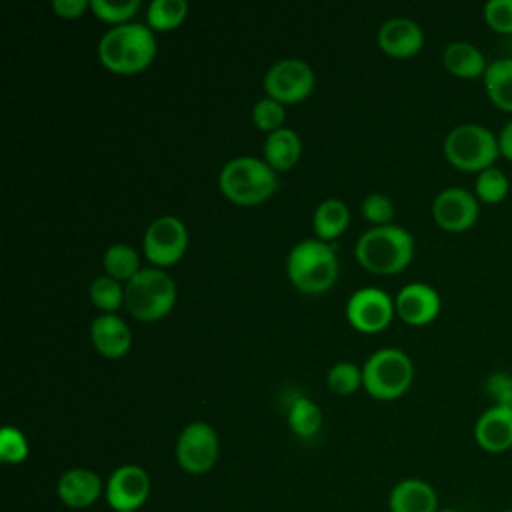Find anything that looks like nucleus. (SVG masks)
I'll return each mask as SVG.
<instances>
[{
    "mask_svg": "<svg viewBox=\"0 0 512 512\" xmlns=\"http://www.w3.org/2000/svg\"><path fill=\"white\" fill-rule=\"evenodd\" d=\"M156 56V36L148 24L126 22L112 26L98 42L100 62L118 74H134L150 66Z\"/></svg>",
    "mask_w": 512,
    "mask_h": 512,
    "instance_id": "1",
    "label": "nucleus"
},
{
    "mask_svg": "<svg viewBox=\"0 0 512 512\" xmlns=\"http://www.w3.org/2000/svg\"><path fill=\"white\" fill-rule=\"evenodd\" d=\"M358 262L374 274H396L414 256L412 234L396 224L372 226L360 234L354 246Z\"/></svg>",
    "mask_w": 512,
    "mask_h": 512,
    "instance_id": "2",
    "label": "nucleus"
},
{
    "mask_svg": "<svg viewBox=\"0 0 512 512\" xmlns=\"http://www.w3.org/2000/svg\"><path fill=\"white\" fill-rule=\"evenodd\" d=\"M286 272L300 292L322 294L330 290L338 278V258L328 242L304 238L288 252Z\"/></svg>",
    "mask_w": 512,
    "mask_h": 512,
    "instance_id": "3",
    "label": "nucleus"
},
{
    "mask_svg": "<svg viewBox=\"0 0 512 512\" xmlns=\"http://www.w3.org/2000/svg\"><path fill=\"white\" fill-rule=\"evenodd\" d=\"M220 192L242 206L260 204L278 188L276 170L262 158L236 156L230 158L218 174Z\"/></svg>",
    "mask_w": 512,
    "mask_h": 512,
    "instance_id": "4",
    "label": "nucleus"
},
{
    "mask_svg": "<svg viewBox=\"0 0 512 512\" xmlns=\"http://www.w3.org/2000/svg\"><path fill=\"white\" fill-rule=\"evenodd\" d=\"M176 302V284L168 272L158 266L142 268L124 286L126 310L142 322L164 318Z\"/></svg>",
    "mask_w": 512,
    "mask_h": 512,
    "instance_id": "5",
    "label": "nucleus"
},
{
    "mask_svg": "<svg viewBox=\"0 0 512 512\" xmlns=\"http://www.w3.org/2000/svg\"><path fill=\"white\" fill-rule=\"evenodd\" d=\"M414 378L410 356L400 348H378L362 366V386L376 400L402 396Z\"/></svg>",
    "mask_w": 512,
    "mask_h": 512,
    "instance_id": "6",
    "label": "nucleus"
},
{
    "mask_svg": "<svg viewBox=\"0 0 512 512\" xmlns=\"http://www.w3.org/2000/svg\"><path fill=\"white\" fill-rule=\"evenodd\" d=\"M446 160L464 172H482L500 156L498 136L482 124L466 122L454 126L442 144Z\"/></svg>",
    "mask_w": 512,
    "mask_h": 512,
    "instance_id": "7",
    "label": "nucleus"
},
{
    "mask_svg": "<svg viewBox=\"0 0 512 512\" xmlns=\"http://www.w3.org/2000/svg\"><path fill=\"white\" fill-rule=\"evenodd\" d=\"M314 82L312 66L300 58H280L270 64L264 74L266 96L282 104H294L308 98Z\"/></svg>",
    "mask_w": 512,
    "mask_h": 512,
    "instance_id": "8",
    "label": "nucleus"
},
{
    "mask_svg": "<svg viewBox=\"0 0 512 512\" xmlns=\"http://www.w3.org/2000/svg\"><path fill=\"white\" fill-rule=\"evenodd\" d=\"M218 434L206 422H190L176 440V462L188 474H206L218 460Z\"/></svg>",
    "mask_w": 512,
    "mask_h": 512,
    "instance_id": "9",
    "label": "nucleus"
},
{
    "mask_svg": "<svg viewBox=\"0 0 512 512\" xmlns=\"http://www.w3.org/2000/svg\"><path fill=\"white\" fill-rule=\"evenodd\" d=\"M188 246V230L176 216L164 214L154 218L144 230V256L158 268L178 262Z\"/></svg>",
    "mask_w": 512,
    "mask_h": 512,
    "instance_id": "10",
    "label": "nucleus"
},
{
    "mask_svg": "<svg viewBox=\"0 0 512 512\" xmlns=\"http://www.w3.org/2000/svg\"><path fill=\"white\" fill-rule=\"evenodd\" d=\"M104 496L114 512H138L150 496V476L138 464H122L108 476Z\"/></svg>",
    "mask_w": 512,
    "mask_h": 512,
    "instance_id": "11",
    "label": "nucleus"
},
{
    "mask_svg": "<svg viewBox=\"0 0 512 512\" xmlns=\"http://www.w3.org/2000/svg\"><path fill=\"white\" fill-rule=\"evenodd\" d=\"M394 312V300L376 286L354 290L346 302V318L360 332H378L386 328Z\"/></svg>",
    "mask_w": 512,
    "mask_h": 512,
    "instance_id": "12",
    "label": "nucleus"
},
{
    "mask_svg": "<svg viewBox=\"0 0 512 512\" xmlns=\"http://www.w3.org/2000/svg\"><path fill=\"white\" fill-rule=\"evenodd\" d=\"M478 214V198L462 186H448L432 200V218L448 232L470 230L476 224Z\"/></svg>",
    "mask_w": 512,
    "mask_h": 512,
    "instance_id": "13",
    "label": "nucleus"
},
{
    "mask_svg": "<svg viewBox=\"0 0 512 512\" xmlns=\"http://www.w3.org/2000/svg\"><path fill=\"white\" fill-rule=\"evenodd\" d=\"M440 294L426 282H410L394 298V310L410 326L430 324L440 312Z\"/></svg>",
    "mask_w": 512,
    "mask_h": 512,
    "instance_id": "14",
    "label": "nucleus"
},
{
    "mask_svg": "<svg viewBox=\"0 0 512 512\" xmlns=\"http://www.w3.org/2000/svg\"><path fill=\"white\" fill-rule=\"evenodd\" d=\"M376 40L382 52L394 58H408L422 48L424 32L416 20L408 16H392L378 28Z\"/></svg>",
    "mask_w": 512,
    "mask_h": 512,
    "instance_id": "15",
    "label": "nucleus"
},
{
    "mask_svg": "<svg viewBox=\"0 0 512 512\" xmlns=\"http://www.w3.org/2000/svg\"><path fill=\"white\" fill-rule=\"evenodd\" d=\"M474 440L488 454H502L512 448V408L490 406L474 424Z\"/></svg>",
    "mask_w": 512,
    "mask_h": 512,
    "instance_id": "16",
    "label": "nucleus"
},
{
    "mask_svg": "<svg viewBox=\"0 0 512 512\" xmlns=\"http://www.w3.org/2000/svg\"><path fill=\"white\" fill-rule=\"evenodd\" d=\"M102 492L104 486L100 476L88 468H70L58 478L56 484L58 500L72 510L92 506Z\"/></svg>",
    "mask_w": 512,
    "mask_h": 512,
    "instance_id": "17",
    "label": "nucleus"
},
{
    "mask_svg": "<svg viewBox=\"0 0 512 512\" xmlns=\"http://www.w3.org/2000/svg\"><path fill=\"white\" fill-rule=\"evenodd\" d=\"M90 340L106 358H122L132 346L128 324L116 314H100L90 324Z\"/></svg>",
    "mask_w": 512,
    "mask_h": 512,
    "instance_id": "18",
    "label": "nucleus"
},
{
    "mask_svg": "<svg viewBox=\"0 0 512 512\" xmlns=\"http://www.w3.org/2000/svg\"><path fill=\"white\" fill-rule=\"evenodd\" d=\"M390 512H438V494L426 480L404 478L388 496Z\"/></svg>",
    "mask_w": 512,
    "mask_h": 512,
    "instance_id": "19",
    "label": "nucleus"
},
{
    "mask_svg": "<svg viewBox=\"0 0 512 512\" xmlns=\"http://www.w3.org/2000/svg\"><path fill=\"white\" fill-rule=\"evenodd\" d=\"M442 64L450 74L466 80L484 76L488 68V62L482 50L466 40L450 42L442 52Z\"/></svg>",
    "mask_w": 512,
    "mask_h": 512,
    "instance_id": "20",
    "label": "nucleus"
},
{
    "mask_svg": "<svg viewBox=\"0 0 512 512\" xmlns=\"http://www.w3.org/2000/svg\"><path fill=\"white\" fill-rule=\"evenodd\" d=\"M302 154V140L296 130L292 128H278L270 132L264 140V160L274 170H288L292 168Z\"/></svg>",
    "mask_w": 512,
    "mask_h": 512,
    "instance_id": "21",
    "label": "nucleus"
},
{
    "mask_svg": "<svg viewBox=\"0 0 512 512\" xmlns=\"http://www.w3.org/2000/svg\"><path fill=\"white\" fill-rule=\"evenodd\" d=\"M488 100L504 110L512 112V58L492 60L482 76Z\"/></svg>",
    "mask_w": 512,
    "mask_h": 512,
    "instance_id": "22",
    "label": "nucleus"
},
{
    "mask_svg": "<svg viewBox=\"0 0 512 512\" xmlns=\"http://www.w3.org/2000/svg\"><path fill=\"white\" fill-rule=\"evenodd\" d=\"M350 222V210L348 206L338 198H326L322 200L312 216L314 232L320 240H332L340 236Z\"/></svg>",
    "mask_w": 512,
    "mask_h": 512,
    "instance_id": "23",
    "label": "nucleus"
},
{
    "mask_svg": "<svg viewBox=\"0 0 512 512\" xmlns=\"http://www.w3.org/2000/svg\"><path fill=\"white\" fill-rule=\"evenodd\" d=\"M102 262H104V270L108 276H112L116 280H126V282L142 270L138 252L124 242L110 244L102 256Z\"/></svg>",
    "mask_w": 512,
    "mask_h": 512,
    "instance_id": "24",
    "label": "nucleus"
},
{
    "mask_svg": "<svg viewBox=\"0 0 512 512\" xmlns=\"http://www.w3.org/2000/svg\"><path fill=\"white\" fill-rule=\"evenodd\" d=\"M288 426L296 436L312 438L318 434V430L322 426V412L310 398L298 396L290 402Z\"/></svg>",
    "mask_w": 512,
    "mask_h": 512,
    "instance_id": "25",
    "label": "nucleus"
},
{
    "mask_svg": "<svg viewBox=\"0 0 512 512\" xmlns=\"http://www.w3.org/2000/svg\"><path fill=\"white\" fill-rule=\"evenodd\" d=\"M186 14V0H152L146 8V24L152 30H172L184 22Z\"/></svg>",
    "mask_w": 512,
    "mask_h": 512,
    "instance_id": "26",
    "label": "nucleus"
},
{
    "mask_svg": "<svg viewBox=\"0 0 512 512\" xmlns=\"http://www.w3.org/2000/svg\"><path fill=\"white\" fill-rule=\"evenodd\" d=\"M508 190H510V182L500 168L490 166L478 172L474 182V196L478 200L486 204H498L508 196Z\"/></svg>",
    "mask_w": 512,
    "mask_h": 512,
    "instance_id": "27",
    "label": "nucleus"
},
{
    "mask_svg": "<svg viewBox=\"0 0 512 512\" xmlns=\"http://www.w3.org/2000/svg\"><path fill=\"white\" fill-rule=\"evenodd\" d=\"M90 298L104 314H114L124 304V286L108 274L98 276L90 282Z\"/></svg>",
    "mask_w": 512,
    "mask_h": 512,
    "instance_id": "28",
    "label": "nucleus"
},
{
    "mask_svg": "<svg viewBox=\"0 0 512 512\" xmlns=\"http://www.w3.org/2000/svg\"><path fill=\"white\" fill-rule=\"evenodd\" d=\"M326 382H328V388L336 394H342V396L352 394L362 386V368L348 360L336 362L330 366L326 374Z\"/></svg>",
    "mask_w": 512,
    "mask_h": 512,
    "instance_id": "29",
    "label": "nucleus"
},
{
    "mask_svg": "<svg viewBox=\"0 0 512 512\" xmlns=\"http://www.w3.org/2000/svg\"><path fill=\"white\" fill-rule=\"evenodd\" d=\"M90 10L104 22L114 26L130 22V18L140 10V0H90Z\"/></svg>",
    "mask_w": 512,
    "mask_h": 512,
    "instance_id": "30",
    "label": "nucleus"
},
{
    "mask_svg": "<svg viewBox=\"0 0 512 512\" xmlns=\"http://www.w3.org/2000/svg\"><path fill=\"white\" fill-rule=\"evenodd\" d=\"M284 118H286V112H284V104L270 98V96H264L260 100H256V104L252 106V120L254 124L264 130V132H274L278 128H282L284 124Z\"/></svg>",
    "mask_w": 512,
    "mask_h": 512,
    "instance_id": "31",
    "label": "nucleus"
},
{
    "mask_svg": "<svg viewBox=\"0 0 512 512\" xmlns=\"http://www.w3.org/2000/svg\"><path fill=\"white\" fill-rule=\"evenodd\" d=\"M28 458L26 436L16 426L0 430V460L6 464H20Z\"/></svg>",
    "mask_w": 512,
    "mask_h": 512,
    "instance_id": "32",
    "label": "nucleus"
},
{
    "mask_svg": "<svg viewBox=\"0 0 512 512\" xmlns=\"http://www.w3.org/2000/svg\"><path fill=\"white\" fill-rule=\"evenodd\" d=\"M482 14L494 32L512 34V0H488Z\"/></svg>",
    "mask_w": 512,
    "mask_h": 512,
    "instance_id": "33",
    "label": "nucleus"
},
{
    "mask_svg": "<svg viewBox=\"0 0 512 512\" xmlns=\"http://www.w3.org/2000/svg\"><path fill=\"white\" fill-rule=\"evenodd\" d=\"M362 214L366 220H370L376 226L390 224L394 216V204L386 194L372 192L362 200Z\"/></svg>",
    "mask_w": 512,
    "mask_h": 512,
    "instance_id": "34",
    "label": "nucleus"
},
{
    "mask_svg": "<svg viewBox=\"0 0 512 512\" xmlns=\"http://www.w3.org/2000/svg\"><path fill=\"white\" fill-rule=\"evenodd\" d=\"M484 392L492 400V406L512 408V374L492 372L484 382Z\"/></svg>",
    "mask_w": 512,
    "mask_h": 512,
    "instance_id": "35",
    "label": "nucleus"
},
{
    "mask_svg": "<svg viewBox=\"0 0 512 512\" xmlns=\"http://www.w3.org/2000/svg\"><path fill=\"white\" fill-rule=\"evenodd\" d=\"M52 8L62 18H76L90 8V0H54Z\"/></svg>",
    "mask_w": 512,
    "mask_h": 512,
    "instance_id": "36",
    "label": "nucleus"
},
{
    "mask_svg": "<svg viewBox=\"0 0 512 512\" xmlns=\"http://www.w3.org/2000/svg\"><path fill=\"white\" fill-rule=\"evenodd\" d=\"M498 150H500V156L512 162V120H508L498 132Z\"/></svg>",
    "mask_w": 512,
    "mask_h": 512,
    "instance_id": "37",
    "label": "nucleus"
},
{
    "mask_svg": "<svg viewBox=\"0 0 512 512\" xmlns=\"http://www.w3.org/2000/svg\"><path fill=\"white\" fill-rule=\"evenodd\" d=\"M438 512H462V510H456V508H440Z\"/></svg>",
    "mask_w": 512,
    "mask_h": 512,
    "instance_id": "38",
    "label": "nucleus"
},
{
    "mask_svg": "<svg viewBox=\"0 0 512 512\" xmlns=\"http://www.w3.org/2000/svg\"><path fill=\"white\" fill-rule=\"evenodd\" d=\"M500 512H512V508H504V510H500Z\"/></svg>",
    "mask_w": 512,
    "mask_h": 512,
    "instance_id": "39",
    "label": "nucleus"
}]
</instances>
